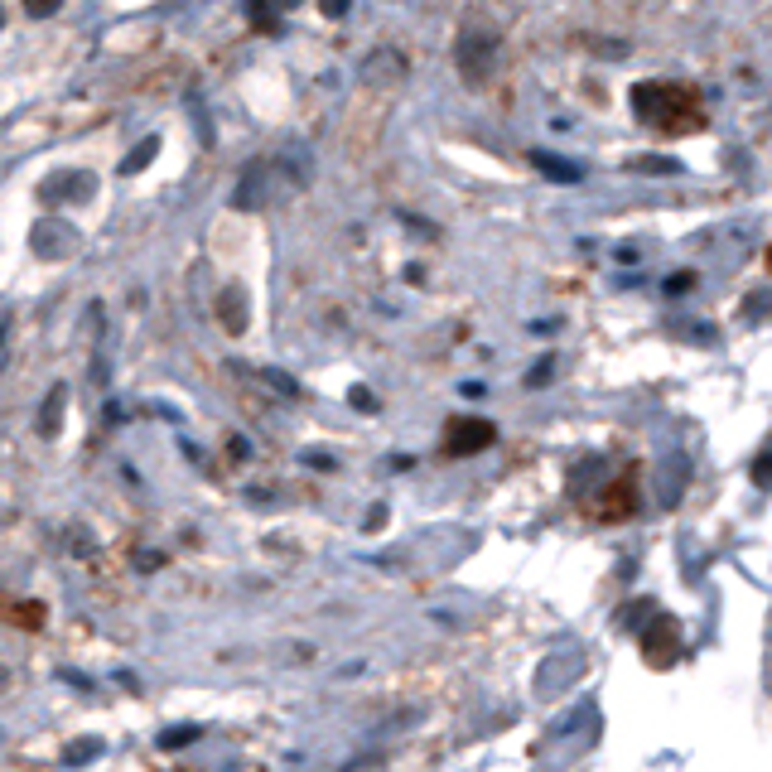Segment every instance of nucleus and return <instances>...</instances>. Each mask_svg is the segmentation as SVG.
<instances>
[{"label":"nucleus","instance_id":"obj_1","mask_svg":"<svg viewBox=\"0 0 772 772\" xmlns=\"http://www.w3.org/2000/svg\"><path fill=\"white\" fill-rule=\"evenodd\" d=\"M493 63H497V34L469 29V34L459 39V68H464V78H469V83H483V78L493 73Z\"/></svg>","mask_w":772,"mask_h":772},{"label":"nucleus","instance_id":"obj_2","mask_svg":"<svg viewBox=\"0 0 772 772\" xmlns=\"http://www.w3.org/2000/svg\"><path fill=\"white\" fill-rule=\"evenodd\" d=\"M97 193V179L83 174V169H63V174H49L44 184H39V198L44 203H83Z\"/></svg>","mask_w":772,"mask_h":772},{"label":"nucleus","instance_id":"obj_3","mask_svg":"<svg viewBox=\"0 0 772 772\" xmlns=\"http://www.w3.org/2000/svg\"><path fill=\"white\" fill-rule=\"evenodd\" d=\"M34 251H39L44 261L73 256V251H78V227H73V222H58V218L39 222V227H34Z\"/></svg>","mask_w":772,"mask_h":772},{"label":"nucleus","instance_id":"obj_4","mask_svg":"<svg viewBox=\"0 0 772 772\" xmlns=\"http://www.w3.org/2000/svg\"><path fill=\"white\" fill-rule=\"evenodd\" d=\"M362 83H372V87L406 83V58L396 54L391 44H386V49H372V54L362 58Z\"/></svg>","mask_w":772,"mask_h":772},{"label":"nucleus","instance_id":"obj_5","mask_svg":"<svg viewBox=\"0 0 772 772\" xmlns=\"http://www.w3.org/2000/svg\"><path fill=\"white\" fill-rule=\"evenodd\" d=\"M642 652L652 666H666L676 652H681V633H676V618H652V633H642Z\"/></svg>","mask_w":772,"mask_h":772},{"label":"nucleus","instance_id":"obj_6","mask_svg":"<svg viewBox=\"0 0 772 772\" xmlns=\"http://www.w3.org/2000/svg\"><path fill=\"white\" fill-rule=\"evenodd\" d=\"M493 444V425L488 420H454L449 425V454H478V449H488Z\"/></svg>","mask_w":772,"mask_h":772},{"label":"nucleus","instance_id":"obj_7","mask_svg":"<svg viewBox=\"0 0 772 772\" xmlns=\"http://www.w3.org/2000/svg\"><path fill=\"white\" fill-rule=\"evenodd\" d=\"M261 203H266V160H251V165L242 169V179H237V189H232V208L251 213V208H261Z\"/></svg>","mask_w":772,"mask_h":772},{"label":"nucleus","instance_id":"obj_8","mask_svg":"<svg viewBox=\"0 0 772 772\" xmlns=\"http://www.w3.org/2000/svg\"><path fill=\"white\" fill-rule=\"evenodd\" d=\"M686 483H690L686 459H681V454H676V459H666V469L657 473V497H662V507H676V502H681V493H686Z\"/></svg>","mask_w":772,"mask_h":772},{"label":"nucleus","instance_id":"obj_9","mask_svg":"<svg viewBox=\"0 0 772 772\" xmlns=\"http://www.w3.org/2000/svg\"><path fill=\"white\" fill-rule=\"evenodd\" d=\"M218 319L227 333H247V295L237 285H227L218 295Z\"/></svg>","mask_w":772,"mask_h":772},{"label":"nucleus","instance_id":"obj_10","mask_svg":"<svg viewBox=\"0 0 772 772\" xmlns=\"http://www.w3.org/2000/svg\"><path fill=\"white\" fill-rule=\"evenodd\" d=\"M633 111H637V121H662L666 87L662 83H637L633 87Z\"/></svg>","mask_w":772,"mask_h":772},{"label":"nucleus","instance_id":"obj_11","mask_svg":"<svg viewBox=\"0 0 772 772\" xmlns=\"http://www.w3.org/2000/svg\"><path fill=\"white\" fill-rule=\"evenodd\" d=\"M531 165L541 169L546 179H555V184H579V174H584V169L570 165L565 155H546V150H536V155H531Z\"/></svg>","mask_w":772,"mask_h":772},{"label":"nucleus","instance_id":"obj_12","mask_svg":"<svg viewBox=\"0 0 772 772\" xmlns=\"http://www.w3.org/2000/svg\"><path fill=\"white\" fill-rule=\"evenodd\" d=\"M63 411H68V386H54L49 391V406L39 411V435L44 440H54L58 430H63Z\"/></svg>","mask_w":772,"mask_h":772},{"label":"nucleus","instance_id":"obj_13","mask_svg":"<svg viewBox=\"0 0 772 772\" xmlns=\"http://www.w3.org/2000/svg\"><path fill=\"white\" fill-rule=\"evenodd\" d=\"M155 155H160V136H145L140 145H131V155L121 160V174H126V179H131V174H140V169L150 165Z\"/></svg>","mask_w":772,"mask_h":772},{"label":"nucleus","instance_id":"obj_14","mask_svg":"<svg viewBox=\"0 0 772 772\" xmlns=\"http://www.w3.org/2000/svg\"><path fill=\"white\" fill-rule=\"evenodd\" d=\"M198 734H203L198 724H174V729H165V734H160V748H169V753H174V748H189Z\"/></svg>","mask_w":772,"mask_h":772},{"label":"nucleus","instance_id":"obj_15","mask_svg":"<svg viewBox=\"0 0 772 772\" xmlns=\"http://www.w3.org/2000/svg\"><path fill=\"white\" fill-rule=\"evenodd\" d=\"M633 169H642V174H681V165H676V160H662V155H642Z\"/></svg>","mask_w":772,"mask_h":772},{"label":"nucleus","instance_id":"obj_16","mask_svg":"<svg viewBox=\"0 0 772 772\" xmlns=\"http://www.w3.org/2000/svg\"><path fill=\"white\" fill-rule=\"evenodd\" d=\"M261 377H266V382L276 386L280 396H300V382H295V377H290V372H276V367H266V372H261Z\"/></svg>","mask_w":772,"mask_h":772},{"label":"nucleus","instance_id":"obj_17","mask_svg":"<svg viewBox=\"0 0 772 772\" xmlns=\"http://www.w3.org/2000/svg\"><path fill=\"white\" fill-rule=\"evenodd\" d=\"M92 758H102V744H73V748H63V763H92Z\"/></svg>","mask_w":772,"mask_h":772},{"label":"nucleus","instance_id":"obj_18","mask_svg":"<svg viewBox=\"0 0 772 772\" xmlns=\"http://www.w3.org/2000/svg\"><path fill=\"white\" fill-rule=\"evenodd\" d=\"M642 613H652V599H637L633 608H618V628H633V618H642Z\"/></svg>","mask_w":772,"mask_h":772},{"label":"nucleus","instance_id":"obj_19","mask_svg":"<svg viewBox=\"0 0 772 772\" xmlns=\"http://www.w3.org/2000/svg\"><path fill=\"white\" fill-rule=\"evenodd\" d=\"M551 372H555V362L551 358H541L531 372H526V386H541V382H551Z\"/></svg>","mask_w":772,"mask_h":772},{"label":"nucleus","instance_id":"obj_20","mask_svg":"<svg viewBox=\"0 0 772 772\" xmlns=\"http://www.w3.org/2000/svg\"><path fill=\"white\" fill-rule=\"evenodd\" d=\"M300 459L309 464V469H338V459H333V454H324V449H319V454H314V449H304Z\"/></svg>","mask_w":772,"mask_h":772},{"label":"nucleus","instance_id":"obj_21","mask_svg":"<svg viewBox=\"0 0 772 772\" xmlns=\"http://www.w3.org/2000/svg\"><path fill=\"white\" fill-rule=\"evenodd\" d=\"M348 401H353L358 411H377V396H372L367 386H353V391H348Z\"/></svg>","mask_w":772,"mask_h":772},{"label":"nucleus","instance_id":"obj_22","mask_svg":"<svg viewBox=\"0 0 772 772\" xmlns=\"http://www.w3.org/2000/svg\"><path fill=\"white\" fill-rule=\"evenodd\" d=\"M58 5H63V0H25V10L34 15V20H39V15H54Z\"/></svg>","mask_w":772,"mask_h":772},{"label":"nucleus","instance_id":"obj_23","mask_svg":"<svg viewBox=\"0 0 772 772\" xmlns=\"http://www.w3.org/2000/svg\"><path fill=\"white\" fill-rule=\"evenodd\" d=\"M382 526H386V507L377 502V507L367 512V522H362V531H382Z\"/></svg>","mask_w":772,"mask_h":772},{"label":"nucleus","instance_id":"obj_24","mask_svg":"<svg viewBox=\"0 0 772 772\" xmlns=\"http://www.w3.org/2000/svg\"><path fill=\"white\" fill-rule=\"evenodd\" d=\"M319 5H324V15H329V20H343L353 0H319Z\"/></svg>","mask_w":772,"mask_h":772},{"label":"nucleus","instance_id":"obj_25","mask_svg":"<svg viewBox=\"0 0 772 772\" xmlns=\"http://www.w3.org/2000/svg\"><path fill=\"white\" fill-rule=\"evenodd\" d=\"M690 285H695V276H690V271H681V276L671 280V285H666V290H671V295H686Z\"/></svg>","mask_w":772,"mask_h":772},{"label":"nucleus","instance_id":"obj_26","mask_svg":"<svg viewBox=\"0 0 772 772\" xmlns=\"http://www.w3.org/2000/svg\"><path fill=\"white\" fill-rule=\"evenodd\" d=\"M753 483H758V488L768 483V454H758V459H753Z\"/></svg>","mask_w":772,"mask_h":772},{"label":"nucleus","instance_id":"obj_27","mask_svg":"<svg viewBox=\"0 0 772 772\" xmlns=\"http://www.w3.org/2000/svg\"><path fill=\"white\" fill-rule=\"evenodd\" d=\"M763 304H768V295L758 290V295H748V319H763Z\"/></svg>","mask_w":772,"mask_h":772},{"label":"nucleus","instance_id":"obj_28","mask_svg":"<svg viewBox=\"0 0 772 772\" xmlns=\"http://www.w3.org/2000/svg\"><path fill=\"white\" fill-rule=\"evenodd\" d=\"M459 391H464V396H488V386H483V382H464Z\"/></svg>","mask_w":772,"mask_h":772},{"label":"nucleus","instance_id":"obj_29","mask_svg":"<svg viewBox=\"0 0 772 772\" xmlns=\"http://www.w3.org/2000/svg\"><path fill=\"white\" fill-rule=\"evenodd\" d=\"M0 29H5V5H0Z\"/></svg>","mask_w":772,"mask_h":772},{"label":"nucleus","instance_id":"obj_30","mask_svg":"<svg viewBox=\"0 0 772 772\" xmlns=\"http://www.w3.org/2000/svg\"><path fill=\"white\" fill-rule=\"evenodd\" d=\"M0 686H5V671H0Z\"/></svg>","mask_w":772,"mask_h":772}]
</instances>
